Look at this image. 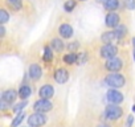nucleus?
I'll return each instance as SVG.
<instances>
[{
  "label": "nucleus",
  "mask_w": 135,
  "mask_h": 127,
  "mask_svg": "<svg viewBox=\"0 0 135 127\" xmlns=\"http://www.w3.org/2000/svg\"><path fill=\"white\" fill-rule=\"evenodd\" d=\"M124 82H126L124 77L119 73H111L105 78V84L113 89H119V87L124 86Z\"/></svg>",
  "instance_id": "f257e3e1"
},
{
  "label": "nucleus",
  "mask_w": 135,
  "mask_h": 127,
  "mask_svg": "<svg viewBox=\"0 0 135 127\" xmlns=\"http://www.w3.org/2000/svg\"><path fill=\"white\" fill-rule=\"evenodd\" d=\"M122 114H123V110L119 106L113 105V103L106 106V109H105V116L109 120H117V119H119L122 116Z\"/></svg>",
  "instance_id": "f03ea898"
},
{
  "label": "nucleus",
  "mask_w": 135,
  "mask_h": 127,
  "mask_svg": "<svg viewBox=\"0 0 135 127\" xmlns=\"http://www.w3.org/2000/svg\"><path fill=\"white\" fill-rule=\"evenodd\" d=\"M52 107H53L52 102H50L49 99H44V98H40V99H38V101H36V102H35V105H33L35 111H36V113H42V114H45V113L50 111V110H52Z\"/></svg>",
  "instance_id": "7ed1b4c3"
},
{
  "label": "nucleus",
  "mask_w": 135,
  "mask_h": 127,
  "mask_svg": "<svg viewBox=\"0 0 135 127\" xmlns=\"http://www.w3.org/2000/svg\"><path fill=\"white\" fill-rule=\"evenodd\" d=\"M117 53H118V48L113 44H103L101 48V57H103L106 60L117 57Z\"/></svg>",
  "instance_id": "20e7f679"
},
{
  "label": "nucleus",
  "mask_w": 135,
  "mask_h": 127,
  "mask_svg": "<svg viewBox=\"0 0 135 127\" xmlns=\"http://www.w3.org/2000/svg\"><path fill=\"white\" fill-rule=\"evenodd\" d=\"M28 123L32 127H41V126H44L46 123V116L42 113H35V114L29 115Z\"/></svg>",
  "instance_id": "39448f33"
},
{
  "label": "nucleus",
  "mask_w": 135,
  "mask_h": 127,
  "mask_svg": "<svg viewBox=\"0 0 135 127\" xmlns=\"http://www.w3.org/2000/svg\"><path fill=\"white\" fill-rule=\"evenodd\" d=\"M122 66H123V62H122V60L118 58V57L110 58V60H107L106 64H105V68H106L107 70L113 72V73H118V72L122 69Z\"/></svg>",
  "instance_id": "423d86ee"
},
{
  "label": "nucleus",
  "mask_w": 135,
  "mask_h": 127,
  "mask_svg": "<svg viewBox=\"0 0 135 127\" xmlns=\"http://www.w3.org/2000/svg\"><path fill=\"white\" fill-rule=\"evenodd\" d=\"M106 99L113 105H119L123 101V94L120 91H118L117 89H110L106 93Z\"/></svg>",
  "instance_id": "0eeeda50"
},
{
  "label": "nucleus",
  "mask_w": 135,
  "mask_h": 127,
  "mask_svg": "<svg viewBox=\"0 0 135 127\" xmlns=\"http://www.w3.org/2000/svg\"><path fill=\"white\" fill-rule=\"evenodd\" d=\"M54 80L58 82V84H65L68 80H69V73H68L66 69L64 68H60L54 72Z\"/></svg>",
  "instance_id": "6e6552de"
},
{
  "label": "nucleus",
  "mask_w": 135,
  "mask_h": 127,
  "mask_svg": "<svg viewBox=\"0 0 135 127\" xmlns=\"http://www.w3.org/2000/svg\"><path fill=\"white\" fill-rule=\"evenodd\" d=\"M105 24H106V27H109V28H117V27L119 25V15H117V13H114V12L109 13V15L106 16V19H105Z\"/></svg>",
  "instance_id": "1a4fd4ad"
},
{
  "label": "nucleus",
  "mask_w": 135,
  "mask_h": 127,
  "mask_svg": "<svg viewBox=\"0 0 135 127\" xmlns=\"http://www.w3.org/2000/svg\"><path fill=\"white\" fill-rule=\"evenodd\" d=\"M17 97H19V93H16L15 90L9 89V90H6V91L3 93V95H2V101L6 102V103H8V105H11V103H13V102L16 101Z\"/></svg>",
  "instance_id": "9d476101"
},
{
  "label": "nucleus",
  "mask_w": 135,
  "mask_h": 127,
  "mask_svg": "<svg viewBox=\"0 0 135 127\" xmlns=\"http://www.w3.org/2000/svg\"><path fill=\"white\" fill-rule=\"evenodd\" d=\"M28 74H29V78H31V80L37 81V80L41 77L42 70H41L40 65H37V64H32V65L29 66V69H28Z\"/></svg>",
  "instance_id": "9b49d317"
},
{
  "label": "nucleus",
  "mask_w": 135,
  "mask_h": 127,
  "mask_svg": "<svg viewBox=\"0 0 135 127\" xmlns=\"http://www.w3.org/2000/svg\"><path fill=\"white\" fill-rule=\"evenodd\" d=\"M38 95H40L41 98H44V99H49V98H52V97L54 95V87H53L52 85H44V86L40 89Z\"/></svg>",
  "instance_id": "f8f14e48"
},
{
  "label": "nucleus",
  "mask_w": 135,
  "mask_h": 127,
  "mask_svg": "<svg viewBox=\"0 0 135 127\" xmlns=\"http://www.w3.org/2000/svg\"><path fill=\"white\" fill-rule=\"evenodd\" d=\"M58 33L62 38H70L73 36V28L69 24H61L58 28Z\"/></svg>",
  "instance_id": "ddd939ff"
},
{
  "label": "nucleus",
  "mask_w": 135,
  "mask_h": 127,
  "mask_svg": "<svg viewBox=\"0 0 135 127\" xmlns=\"http://www.w3.org/2000/svg\"><path fill=\"white\" fill-rule=\"evenodd\" d=\"M31 95H32V89H31V86H28V85H21L20 89H19V97H20L23 101H25V99H28Z\"/></svg>",
  "instance_id": "4468645a"
},
{
  "label": "nucleus",
  "mask_w": 135,
  "mask_h": 127,
  "mask_svg": "<svg viewBox=\"0 0 135 127\" xmlns=\"http://www.w3.org/2000/svg\"><path fill=\"white\" fill-rule=\"evenodd\" d=\"M101 40H102V42H105V44H110V42H113L114 40H117L115 32H114V31H110V32L103 33V35L101 36Z\"/></svg>",
  "instance_id": "2eb2a0df"
},
{
  "label": "nucleus",
  "mask_w": 135,
  "mask_h": 127,
  "mask_svg": "<svg viewBox=\"0 0 135 127\" xmlns=\"http://www.w3.org/2000/svg\"><path fill=\"white\" fill-rule=\"evenodd\" d=\"M77 60H78V56L74 52H70V53H68V54L64 56V62L69 64V65H73L74 62H77Z\"/></svg>",
  "instance_id": "dca6fc26"
},
{
  "label": "nucleus",
  "mask_w": 135,
  "mask_h": 127,
  "mask_svg": "<svg viewBox=\"0 0 135 127\" xmlns=\"http://www.w3.org/2000/svg\"><path fill=\"white\" fill-rule=\"evenodd\" d=\"M64 42L60 40V38H53L52 41H50V48L54 50V52H61L62 49H64Z\"/></svg>",
  "instance_id": "f3484780"
},
{
  "label": "nucleus",
  "mask_w": 135,
  "mask_h": 127,
  "mask_svg": "<svg viewBox=\"0 0 135 127\" xmlns=\"http://www.w3.org/2000/svg\"><path fill=\"white\" fill-rule=\"evenodd\" d=\"M103 6H105L106 9H109V11H114V9L118 8L119 2H118V0H103Z\"/></svg>",
  "instance_id": "a211bd4d"
},
{
  "label": "nucleus",
  "mask_w": 135,
  "mask_h": 127,
  "mask_svg": "<svg viewBox=\"0 0 135 127\" xmlns=\"http://www.w3.org/2000/svg\"><path fill=\"white\" fill-rule=\"evenodd\" d=\"M52 60H53V49L50 46H45V49H44V61L50 62Z\"/></svg>",
  "instance_id": "6ab92c4d"
},
{
  "label": "nucleus",
  "mask_w": 135,
  "mask_h": 127,
  "mask_svg": "<svg viewBox=\"0 0 135 127\" xmlns=\"http://www.w3.org/2000/svg\"><path fill=\"white\" fill-rule=\"evenodd\" d=\"M24 116H25V114H24V113H17V115H16V116H15V119L12 120L11 126H12V127H17V126H20V124H21V122L24 120Z\"/></svg>",
  "instance_id": "aec40b11"
},
{
  "label": "nucleus",
  "mask_w": 135,
  "mask_h": 127,
  "mask_svg": "<svg viewBox=\"0 0 135 127\" xmlns=\"http://www.w3.org/2000/svg\"><path fill=\"white\" fill-rule=\"evenodd\" d=\"M21 3H23V0H7V4L15 11H19L21 8Z\"/></svg>",
  "instance_id": "412c9836"
},
{
  "label": "nucleus",
  "mask_w": 135,
  "mask_h": 127,
  "mask_svg": "<svg viewBox=\"0 0 135 127\" xmlns=\"http://www.w3.org/2000/svg\"><path fill=\"white\" fill-rule=\"evenodd\" d=\"M114 32H115L117 40H119V38H122V37L126 35L127 29H126V27H124V25H118V27H117V29H115Z\"/></svg>",
  "instance_id": "4be33fe9"
},
{
  "label": "nucleus",
  "mask_w": 135,
  "mask_h": 127,
  "mask_svg": "<svg viewBox=\"0 0 135 127\" xmlns=\"http://www.w3.org/2000/svg\"><path fill=\"white\" fill-rule=\"evenodd\" d=\"M64 8H65L66 12H72L76 8V2L74 0H66L65 4H64Z\"/></svg>",
  "instance_id": "5701e85b"
},
{
  "label": "nucleus",
  "mask_w": 135,
  "mask_h": 127,
  "mask_svg": "<svg viewBox=\"0 0 135 127\" xmlns=\"http://www.w3.org/2000/svg\"><path fill=\"white\" fill-rule=\"evenodd\" d=\"M8 20H9L8 12H7L6 9H2V11H0V23H2V24H6Z\"/></svg>",
  "instance_id": "b1692460"
},
{
  "label": "nucleus",
  "mask_w": 135,
  "mask_h": 127,
  "mask_svg": "<svg viewBox=\"0 0 135 127\" xmlns=\"http://www.w3.org/2000/svg\"><path fill=\"white\" fill-rule=\"evenodd\" d=\"M27 106V101H23V102H20V103H17L15 107H13V110L16 111V113H23V110H24V107Z\"/></svg>",
  "instance_id": "393cba45"
},
{
  "label": "nucleus",
  "mask_w": 135,
  "mask_h": 127,
  "mask_svg": "<svg viewBox=\"0 0 135 127\" xmlns=\"http://www.w3.org/2000/svg\"><path fill=\"white\" fill-rule=\"evenodd\" d=\"M124 4L127 7V9H134L135 8V0H124Z\"/></svg>",
  "instance_id": "a878e982"
},
{
  "label": "nucleus",
  "mask_w": 135,
  "mask_h": 127,
  "mask_svg": "<svg viewBox=\"0 0 135 127\" xmlns=\"http://www.w3.org/2000/svg\"><path fill=\"white\" fill-rule=\"evenodd\" d=\"M84 61H86V54H85V53H81V54L78 56L77 64H78V65H81V64H84Z\"/></svg>",
  "instance_id": "bb28decb"
},
{
  "label": "nucleus",
  "mask_w": 135,
  "mask_h": 127,
  "mask_svg": "<svg viewBox=\"0 0 135 127\" xmlns=\"http://www.w3.org/2000/svg\"><path fill=\"white\" fill-rule=\"evenodd\" d=\"M132 122H134V116L132 115H128L127 116V120H126V127H131L132 126Z\"/></svg>",
  "instance_id": "cd10ccee"
},
{
  "label": "nucleus",
  "mask_w": 135,
  "mask_h": 127,
  "mask_svg": "<svg viewBox=\"0 0 135 127\" xmlns=\"http://www.w3.org/2000/svg\"><path fill=\"white\" fill-rule=\"evenodd\" d=\"M68 48H69V50L70 52H73V50H77V48H78V42H74V44H70L69 46H68Z\"/></svg>",
  "instance_id": "c85d7f7f"
},
{
  "label": "nucleus",
  "mask_w": 135,
  "mask_h": 127,
  "mask_svg": "<svg viewBox=\"0 0 135 127\" xmlns=\"http://www.w3.org/2000/svg\"><path fill=\"white\" fill-rule=\"evenodd\" d=\"M4 35H6V28H4V27L2 25V28H0V36H2V37H3Z\"/></svg>",
  "instance_id": "c756f323"
},
{
  "label": "nucleus",
  "mask_w": 135,
  "mask_h": 127,
  "mask_svg": "<svg viewBox=\"0 0 135 127\" xmlns=\"http://www.w3.org/2000/svg\"><path fill=\"white\" fill-rule=\"evenodd\" d=\"M132 46H134V50H135V37L132 38Z\"/></svg>",
  "instance_id": "7c9ffc66"
},
{
  "label": "nucleus",
  "mask_w": 135,
  "mask_h": 127,
  "mask_svg": "<svg viewBox=\"0 0 135 127\" xmlns=\"http://www.w3.org/2000/svg\"><path fill=\"white\" fill-rule=\"evenodd\" d=\"M98 127H110V126H107V124H101V126H98Z\"/></svg>",
  "instance_id": "2f4dec72"
},
{
  "label": "nucleus",
  "mask_w": 135,
  "mask_h": 127,
  "mask_svg": "<svg viewBox=\"0 0 135 127\" xmlns=\"http://www.w3.org/2000/svg\"><path fill=\"white\" fill-rule=\"evenodd\" d=\"M134 60H135V50H134Z\"/></svg>",
  "instance_id": "473e14b6"
},
{
  "label": "nucleus",
  "mask_w": 135,
  "mask_h": 127,
  "mask_svg": "<svg viewBox=\"0 0 135 127\" xmlns=\"http://www.w3.org/2000/svg\"><path fill=\"white\" fill-rule=\"evenodd\" d=\"M132 110H134V111H135V105H134V107H132Z\"/></svg>",
  "instance_id": "72a5a7b5"
},
{
  "label": "nucleus",
  "mask_w": 135,
  "mask_h": 127,
  "mask_svg": "<svg viewBox=\"0 0 135 127\" xmlns=\"http://www.w3.org/2000/svg\"><path fill=\"white\" fill-rule=\"evenodd\" d=\"M81 2H86V0H81Z\"/></svg>",
  "instance_id": "f704fd0d"
}]
</instances>
